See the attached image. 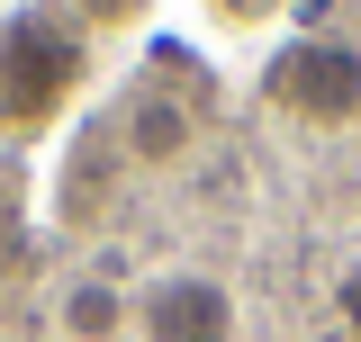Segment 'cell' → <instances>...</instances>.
<instances>
[{
  "label": "cell",
  "mask_w": 361,
  "mask_h": 342,
  "mask_svg": "<svg viewBox=\"0 0 361 342\" xmlns=\"http://www.w3.org/2000/svg\"><path fill=\"white\" fill-rule=\"evenodd\" d=\"M262 99L307 118V127H353L361 118V45L353 37H298L271 54L262 72Z\"/></svg>",
  "instance_id": "6da1fadb"
},
{
  "label": "cell",
  "mask_w": 361,
  "mask_h": 342,
  "mask_svg": "<svg viewBox=\"0 0 361 342\" xmlns=\"http://www.w3.org/2000/svg\"><path fill=\"white\" fill-rule=\"evenodd\" d=\"M73 82H82V37H63L54 18H18L0 37V99L18 118H45Z\"/></svg>",
  "instance_id": "7a4b0ae2"
},
{
  "label": "cell",
  "mask_w": 361,
  "mask_h": 342,
  "mask_svg": "<svg viewBox=\"0 0 361 342\" xmlns=\"http://www.w3.org/2000/svg\"><path fill=\"white\" fill-rule=\"evenodd\" d=\"M135 324L145 342H235V298L208 270H163V279H145Z\"/></svg>",
  "instance_id": "3957f363"
},
{
  "label": "cell",
  "mask_w": 361,
  "mask_h": 342,
  "mask_svg": "<svg viewBox=\"0 0 361 342\" xmlns=\"http://www.w3.org/2000/svg\"><path fill=\"white\" fill-rule=\"evenodd\" d=\"M190 144H199V118H190V99H172V90H145V99L118 108V153L135 171H172Z\"/></svg>",
  "instance_id": "277c9868"
},
{
  "label": "cell",
  "mask_w": 361,
  "mask_h": 342,
  "mask_svg": "<svg viewBox=\"0 0 361 342\" xmlns=\"http://www.w3.org/2000/svg\"><path fill=\"white\" fill-rule=\"evenodd\" d=\"M54 324H63V342H118L135 324V298L118 289V279H63Z\"/></svg>",
  "instance_id": "5b68a950"
},
{
  "label": "cell",
  "mask_w": 361,
  "mask_h": 342,
  "mask_svg": "<svg viewBox=\"0 0 361 342\" xmlns=\"http://www.w3.org/2000/svg\"><path fill=\"white\" fill-rule=\"evenodd\" d=\"M334 315L361 334V261H343V270H334Z\"/></svg>",
  "instance_id": "8992f818"
},
{
  "label": "cell",
  "mask_w": 361,
  "mask_h": 342,
  "mask_svg": "<svg viewBox=\"0 0 361 342\" xmlns=\"http://www.w3.org/2000/svg\"><path fill=\"white\" fill-rule=\"evenodd\" d=\"M90 9H99V18H127V0H90Z\"/></svg>",
  "instance_id": "52a82bcc"
}]
</instances>
